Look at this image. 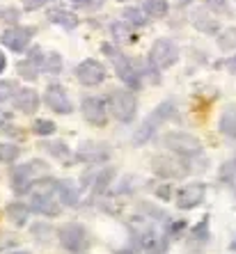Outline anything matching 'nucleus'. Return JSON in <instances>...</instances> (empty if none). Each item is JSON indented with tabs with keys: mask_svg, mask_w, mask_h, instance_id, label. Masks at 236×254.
I'll return each instance as SVG.
<instances>
[{
	"mask_svg": "<svg viewBox=\"0 0 236 254\" xmlns=\"http://www.w3.org/2000/svg\"><path fill=\"white\" fill-rule=\"evenodd\" d=\"M18 156H21V147L14 144V142H0V163L5 165H12L16 163Z\"/></svg>",
	"mask_w": 236,
	"mask_h": 254,
	"instance_id": "nucleus-30",
	"label": "nucleus"
},
{
	"mask_svg": "<svg viewBox=\"0 0 236 254\" xmlns=\"http://www.w3.org/2000/svg\"><path fill=\"white\" fill-rule=\"evenodd\" d=\"M28 58L35 62L37 66H39V71L42 73H62V69H65V64H62V55L55 53V51H42V48H30L28 51Z\"/></svg>",
	"mask_w": 236,
	"mask_h": 254,
	"instance_id": "nucleus-16",
	"label": "nucleus"
},
{
	"mask_svg": "<svg viewBox=\"0 0 236 254\" xmlns=\"http://www.w3.org/2000/svg\"><path fill=\"white\" fill-rule=\"evenodd\" d=\"M46 16L51 23L60 25V28H65V30H76L78 23H80L78 14H74L71 9H65V7H53V9H48Z\"/></svg>",
	"mask_w": 236,
	"mask_h": 254,
	"instance_id": "nucleus-22",
	"label": "nucleus"
},
{
	"mask_svg": "<svg viewBox=\"0 0 236 254\" xmlns=\"http://www.w3.org/2000/svg\"><path fill=\"white\" fill-rule=\"evenodd\" d=\"M48 2H55V0H21L23 9H28V12H35L39 7H46Z\"/></svg>",
	"mask_w": 236,
	"mask_h": 254,
	"instance_id": "nucleus-41",
	"label": "nucleus"
},
{
	"mask_svg": "<svg viewBox=\"0 0 236 254\" xmlns=\"http://www.w3.org/2000/svg\"><path fill=\"white\" fill-rule=\"evenodd\" d=\"M204 197H207V186L202 181H193L177 190V206L181 211H193L204 201Z\"/></svg>",
	"mask_w": 236,
	"mask_h": 254,
	"instance_id": "nucleus-15",
	"label": "nucleus"
},
{
	"mask_svg": "<svg viewBox=\"0 0 236 254\" xmlns=\"http://www.w3.org/2000/svg\"><path fill=\"white\" fill-rule=\"evenodd\" d=\"M32 130H35L39 137H51L55 130H58V126H55V122H51V119H35Z\"/></svg>",
	"mask_w": 236,
	"mask_h": 254,
	"instance_id": "nucleus-33",
	"label": "nucleus"
},
{
	"mask_svg": "<svg viewBox=\"0 0 236 254\" xmlns=\"http://www.w3.org/2000/svg\"><path fill=\"white\" fill-rule=\"evenodd\" d=\"M190 158H183V156H156L152 160V170L163 179H181L190 172Z\"/></svg>",
	"mask_w": 236,
	"mask_h": 254,
	"instance_id": "nucleus-9",
	"label": "nucleus"
},
{
	"mask_svg": "<svg viewBox=\"0 0 236 254\" xmlns=\"http://www.w3.org/2000/svg\"><path fill=\"white\" fill-rule=\"evenodd\" d=\"M108 101V110L117 122L122 124H131L138 115V99L131 89H112L106 96Z\"/></svg>",
	"mask_w": 236,
	"mask_h": 254,
	"instance_id": "nucleus-5",
	"label": "nucleus"
},
{
	"mask_svg": "<svg viewBox=\"0 0 236 254\" xmlns=\"http://www.w3.org/2000/svg\"><path fill=\"white\" fill-rule=\"evenodd\" d=\"M190 23H193V28L200 30L202 35H218L220 30H223L218 23V18L211 16L209 9H193L190 12Z\"/></svg>",
	"mask_w": 236,
	"mask_h": 254,
	"instance_id": "nucleus-19",
	"label": "nucleus"
},
{
	"mask_svg": "<svg viewBox=\"0 0 236 254\" xmlns=\"http://www.w3.org/2000/svg\"><path fill=\"white\" fill-rule=\"evenodd\" d=\"M44 103L58 115H71L74 113V101H71L67 87L65 85H60V83H51L46 89H44Z\"/></svg>",
	"mask_w": 236,
	"mask_h": 254,
	"instance_id": "nucleus-14",
	"label": "nucleus"
},
{
	"mask_svg": "<svg viewBox=\"0 0 236 254\" xmlns=\"http://www.w3.org/2000/svg\"><path fill=\"white\" fill-rule=\"evenodd\" d=\"M230 250H232V252H234V254H236V238H234V241H232V243H230Z\"/></svg>",
	"mask_w": 236,
	"mask_h": 254,
	"instance_id": "nucleus-46",
	"label": "nucleus"
},
{
	"mask_svg": "<svg viewBox=\"0 0 236 254\" xmlns=\"http://www.w3.org/2000/svg\"><path fill=\"white\" fill-rule=\"evenodd\" d=\"M5 69H7V55L0 51V73H2Z\"/></svg>",
	"mask_w": 236,
	"mask_h": 254,
	"instance_id": "nucleus-45",
	"label": "nucleus"
},
{
	"mask_svg": "<svg viewBox=\"0 0 236 254\" xmlns=\"http://www.w3.org/2000/svg\"><path fill=\"white\" fill-rule=\"evenodd\" d=\"M39 103H42V99H39V94L32 87H18L12 99L14 110H18L23 115H35L39 110Z\"/></svg>",
	"mask_w": 236,
	"mask_h": 254,
	"instance_id": "nucleus-18",
	"label": "nucleus"
},
{
	"mask_svg": "<svg viewBox=\"0 0 236 254\" xmlns=\"http://www.w3.org/2000/svg\"><path fill=\"white\" fill-rule=\"evenodd\" d=\"M16 85L12 80H0V103H5V101H12L14 94H16Z\"/></svg>",
	"mask_w": 236,
	"mask_h": 254,
	"instance_id": "nucleus-36",
	"label": "nucleus"
},
{
	"mask_svg": "<svg viewBox=\"0 0 236 254\" xmlns=\"http://www.w3.org/2000/svg\"><path fill=\"white\" fill-rule=\"evenodd\" d=\"M188 238H190V243H195V245H202V243L209 241V215L202 218L193 229H188Z\"/></svg>",
	"mask_w": 236,
	"mask_h": 254,
	"instance_id": "nucleus-29",
	"label": "nucleus"
},
{
	"mask_svg": "<svg viewBox=\"0 0 236 254\" xmlns=\"http://www.w3.org/2000/svg\"><path fill=\"white\" fill-rule=\"evenodd\" d=\"M16 71H18V76L23 78V80H37V78H39V73H42V71H39V66H37L30 58L21 60V62H18V66H16Z\"/></svg>",
	"mask_w": 236,
	"mask_h": 254,
	"instance_id": "nucleus-31",
	"label": "nucleus"
},
{
	"mask_svg": "<svg viewBox=\"0 0 236 254\" xmlns=\"http://www.w3.org/2000/svg\"><path fill=\"white\" fill-rule=\"evenodd\" d=\"M7 124H12V115H9V113H2V110H0V130L5 128Z\"/></svg>",
	"mask_w": 236,
	"mask_h": 254,
	"instance_id": "nucleus-44",
	"label": "nucleus"
},
{
	"mask_svg": "<svg viewBox=\"0 0 236 254\" xmlns=\"http://www.w3.org/2000/svg\"><path fill=\"white\" fill-rule=\"evenodd\" d=\"M18 16H21V12L18 9H14V7H0V21L2 23H16Z\"/></svg>",
	"mask_w": 236,
	"mask_h": 254,
	"instance_id": "nucleus-38",
	"label": "nucleus"
},
{
	"mask_svg": "<svg viewBox=\"0 0 236 254\" xmlns=\"http://www.w3.org/2000/svg\"><path fill=\"white\" fill-rule=\"evenodd\" d=\"M177 117H179L177 103H174L172 99L160 101L158 106L147 115V119L138 126V130L133 133V137H131V144H133V147H142V144H147V142L156 135V130H158L160 126H165L167 122H172V119H177Z\"/></svg>",
	"mask_w": 236,
	"mask_h": 254,
	"instance_id": "nucleus-2",
	"label": "nucleus"
},
{
	"mask_svg": "<svg viewBox=\"0 0 236 254\" xmlns=\"http://www.w3.org/2000/svg\"><path fill=\"white\" fill-rule=\"evenodd\" d=\"M39 149L46 151L48 156H53V158L60 160V163H65V165H69V163L76 160V154H71L69 144L62 140H42L39 142Z\"/></svg>",
	"mask_w": 236,
	"mask_h": 254,
	"instance_id": "nucleus-20",
	"label": "nucleus"
},
{
	"mask_svg": "<svg viewBox=\"0 0 236 254\" xmlns=\"http://www.w3.org/2000/svg\"><path fill=\"white\" fill-rule=\"evenodd\" d=\"M37 30L32 25H14V28H7L2 30V35H0V44L14 53H25L30 48V42H32V37H35Z\"/></svg>",
	"mask_w": 236,
	"mask_h": 254,
	"instance_id": "nucleus-11",
	"label": "nucleus"
},
{
	"mask_svg": "<svg viewBox=\"0 0 236 254\" xmlns=\"http://www.w3.org/2000/svg\"><path fill=\"white\" fill-rule=\"evenodd\" d=\"M115 167H101V170L96 172H87V177L83 179L85 186H89V192L92 195H103L108 188H110V184L115 181Z\"/></svg>",
	"mask_w": 236,
	"mask_h": 254,
	"instance_id": "nucleus-17",
	"label": "nucleus"
},
{
	"mask_svg": "<svg viewBox=\"0 0 236 254\" xmlns=\"http://www.w3.org/2000/svg\"><path fill=\"white\" fill-rule=\"evenodd\" d=\"M74 76H76V80L80 85H85V87H99V85L106 83L108 71L96 58H85L83 62L76 64Z\"/></svg>",
	"mask_w": 236,
	"mask_h": 254,
	"instance_id": "nucleus-10",
	"label": "nucleus"
},
{
	"mask_svg": "<svg viewBox=\"0 0 236 254\" xmlns=\"http://www.w3.org/2000/svg\"><path fill=\"white\" fill-rule=\"evenodd\" d=\"M186 231H188V225H186L183 220H170L163 236H165L167 241H177V238L181 236V234H186Z\"/></svg>",
	"mask_w": 236,
	"mask_h": 254,
	"instance_id": "nucleus-32",
	"label": "nucleus"
},
{
	"mask_svg": "<svg viewBox=\"0 0 236 254\" xmlns=\"http://www.w3.org/2000/svg\"><path fill=\"white\" fill-rule=\"evenodd\" d=\"M216 42H218L220 51H234L236 48V25H227L216 35Z\"/></svg>",
	"mask_w": 236,
	"mask_h": 254,
	"instance_id": "nucleus-28",
	"label": "nucleus"
},
{
	"mask_svg": "<svg viewBox=\"0 0 236 254\" xmlns=\"http://www.w3.org/2000/svg\"><path fill=\"white\" fill-rule=\"evenodd\" d=\"M58 241L60 245L67 250V252L74 254H83L89 248V234L83 225L78 222H67L58 229Z\"/></svg>",
	"mask_w": 236,
	"mask_h": 254,
	"instance_id": "nucleus-8",
	"label": "nucleus"
},
{
	"mask_svg": "<svg viewBox=\"0 0 236 254\" xmlns=\"http://www.w3.org/2000/svg\"><path fill=\"white\" fill-rule=\"evenodd\" d=\"M160 144L170 151V154L183 156V158H197L202 156V142L186 130H170L160 137Z\"/></svg>",
	"mask_w": 236,
	"mask_h": 254,
	"instance_id": "nucleus-6",
	"label": "nucleus"
},
{
	"mask_svg": "<svg viewBox=\"0 0 236 254\" xmlns=\"http://www.w3.org/2000/svg\"><path fill=\"white\" fill-rule=\"evenodd\" d=\"M55 195H58V199H60L62 206H76L78 201H80V195H83V192H80L78 184L69 181V179H62V181H58Z\"/></svg>",
	"mask_w": 236,
	"mask_h": 254,
	"instance_id": "nucleus-21",
	"label": "nucleus"
},
{
	"mask_svg": "<svg viewBox=\"0 0 236 254\" xmlns=\"http://www.w3.org/2000/svg\"><path fill=\"white\" fill-rule=\"evenodd\" d=\"M101 51H103V55L112 62L115 73H117V78L126 85V89L136 92V89H140L142 85H145V69H147V64H140V60H133V58H129V55H124L117 46H112V44H103Z\"/></svg>",
	"mask_w": 236,
	"mask_h": 254,
	"instance_id": "nucleus-1",
	"label": "nucleus"
},
{
	"mask_svg": "<svg viewBox=\"0 0 236 254\" xmlns=\"http://www.w3.org/2000/svg\"><path fill=\"white\" fill-rule=\"evenodd\" d=\"M218 130L230 142L236 144V103H230V106L223 110V115H220V119H218Z\"/></svg>",
	"mask_w": 236,
	"mask_h": 254,
	"instance_id": "nucleus-23",
	"label": "nucleus"
},
{
	"mask_svg": "<svg viewBox=\"0 0 236 254\" xmlns=\"http://www.w3.org/2000/svg\"><path fill=\"white\" fill-rule=\"evenodd\" d=\"M172 192H174V190H172L170 184H163V186H158V188H156V197H158V199H165V201L172 197Z\"/></svg>",
	"mask_w": 236,
	"mask_h": 254,
	"instance_id": "nucleus-42",
	"label": "nucleus"
},
{
	"mask_svg": "<svg viewBox=\"0 0 236 254\" xmlns=\"http://www.w3.org/2000/svg\"><path fill=\"white\" fill-rule=\"evenodd\" d=\"M140 7L145 9L149 18H163L170 12V2L167 0H140Z\"/></svg>",
	"mask_w": 236,
	"mask_h": 254,
	"instance_id": "nucleus-25",
	"label": "nucleus"
},
{
	"mask_svg": "<svg viewBox=\"0 0 236 254\" xmlns=\"http://www.w3.org/2000/svg\"><path fill=\"white\" fill-rule=\"evenodd\" d=\"M179 58H181V51H179L177 44L172 42V39H167V37H158L147 53V62L158 71H165V69H170V66H174L179 62Z\"/></svg>",
	"mask_w": 236,
	"mask_h": 254,
	"instance_id": "nucleus-7",
	"label": "nucleus"
},
{
	"mask_svg": "<svg viewBox=\"0 0 236 254\" xmlns=\"http://www.w3.org/2000/svg\"><path fill=\"white\" fill-rule=\"evenodd\" d=\"M71 5L78 7V9H87V12H94V9H101L106 5V0H71Z\"/></svg>",
	"mask_w": 236,
	"mask_h": 254,
	"instance_id": "nucleus-37",
	"label": "nucleus"
},
{
	"mask_svg": "<svg viewBox=\"0 0 236 254\" xmlns=\"http://www.w3.org/2000/svg\"><path fill=\"white\" fill-rule=\"evenodd\" d=\"M9 254H30V252H25V250H16V252H9Z\"/></svg>",
	"mask_w": 236,
	"mask_h": 254,
	"instance_id": "nucleus-47",
	"label": "nucleus"
},
{
	"mask_svg": "<svg viewBox=\"0 0 236 254\" xmlns=\"http://www.w3.org/2000/svg\"><path fill=\"white\" fill-rule=\"evenodd\" d=\"M80 113H83L85 122L94 128H103L108 124V101L101 96H85L80 101Z\"/></svg>",
	"mask_w": 236,
	"mask_h": 254,
	"instance_id": "nucleus-13",
	"label": "nucleus"
},
{
	"mask_svg": "<svg viewBox=\"0 0 236 254\" xmlns=\"http://www.w3.org/2000/svg\"><path fill=\"white\" fill-rule=\"evenodd\" d=\"M220 64H225V69L230 71V73H236V55H232L230 60H225V62H220Z\"/></svg>",
	"mask_w": 236,
	"mask_h": 254,
	"instance_id": "nucleus-43",
	"label": "nucleus"
},
{
	"mask_svg": "<svg viewBox=\"0 0 236 254\" xmlns=\"http://www.w3.org/2000/svg\"><path fill=\"white\" fill-rule=\"evenodd\" d=\"M112 37H115L117 42H126V39L133 37V28H131L126 21H122V23H112Z\"/></svg>",
	"mask_w": 236,
	"mask_h": 254,
	"instance_id": "nucleus-34",
	"label": "nucleus"
},
{
	"mask_svg": "<svg viewBox=\"0 0 236 254\" xmlns=\"http://www.w3.org/2000/svg\"><path fill=\"white\" fill-rule=\"evenodd\" d=\"M112 156L110 144L106 142H96V140H85L78 144L76 149V160L80 163H87V165H101V163H108Z\"/></svg>",
	"mask_w": 236,
	"mask_h": 254,
	"instance_id": "nucleus-12",
	"label": "nucleus"
},
{
	"mask_svg": "<svg viewBox=\"0 0 236 254\" xmlns=\"http://www.w3.org/2000/svg\"><path fill=\"white\" fill-rule=\"evenodd\" d=\"M2 133H5L7 137H14V140H25V128L16 126L14 122H12V124H7L5 128H2Z\"/></svg>",
	"mask_w": 236,
	"mask_h": 254,
	"instance_id": "nucleus-40",
	"label": "nucleus"
},
{
	"mask_svg": "<svg viewBox=\"0 0 236 254\" xmlns=\"http://www.w3.org/2000/svg\"><path fill=\"white\" fill-rule=\"evenodd\" d=\"M48 174H51V165L46 160L32 158L28 163H23V165L14 167L12 174H9V186H12V190L16 195H23V192H30L32 186L37 181H42L44 177H48Z\"/></svg>",
	"mask_w": 236,
	"mask_h": 254,
	"instance_id": "nucleus-4",
	"label": "nucleus"
},
{
	"mask_svg": "<svg viewBox=\"0 0 236 254\" xmlns=\"http://www.w3.org/2000/svg\"><path fill=\"white\" fill-rule=\"evenodd\" d=\"M117 2H129V0H117Z\"/></svg>",
	"mask_w": 236,
	"mask_h": 254,
	"instance_id": "nucleus-48",
	"label": "nucleus"
},
{
	"mask_svg": "<svg viewBox=\"0 0 236 254\" xmlns=\"http://www.w3.org/2000/svg\"><path fill=\"white\" fill-rule=\"evenodd\" d=\"M55 190H58L55 179L44 177L42 181H37L32 186V190H30V201H28L30 211L37 213V215H46V218H58L62 213V204H60Z\"/></svg>",
	"mask_w": 236,
	"mask_h": 254,
	"instance_id": "nucleus-3",
	"label": "nucleus"
},
{
	"mask_svg": "<svg viewBox=\"0 0 236 254\" xmlns=\"http://www.w3.org/2000/svg\"><path fill=\"white\" fill-rule=\"evenodd\" d=\"M218 179L227 186V188L236 190V158L225 160L223 165L218 167Z\"/></svg>",
	"mask_w": 236,
	"mask_h": 254,
	"instance_id": "nucleus-27",
	"label": "nucleus"
},
{
	"mask_svg": "<svg viewBox=\"0 0 236 254\" xmlns=\"http://www.w3.org/2000/svg\"><path fill=\"white\" fill-rule=\"evenodd\" d=\"M179 2H186V0H179Z\"/></svg>",
	"mask_w": 236,
	"mask_h": 254,
	"instance_id": "nucleus-49",
	"label": "nucleus"
},
{
	"mask_svg": "<svg viewBox=\"0 0 236 254\" xmlns=\"http://www.w3.org/2000/svg\"><path fill=\"white\" fill-rule=\"evenodd\" d=\"M30 206L28 204H23V201H9L5 206V215H7V220L12 222V225H16V227H23V225H28V218H30Z\"/></svg>",
	"mask_w": 236,
	"mask_h": 254,
	"instance_id": "nucleus-24",
	"label": "nucleus"
},
{
	"mask_svg": "<svg viewBox=\"0 0 236 254\" xmlns=\"http://www.w3.org/2000/svg\"><path fill=\"white\" fill-rule=\"evenodd\" d=\"M30 231H32V236L37 238V241H48V236L53 234V227L46 225V222H35V225L30 227Z\"/></svg>",
	"mask_w": 236,
	"mask_h": 254,
	"instance_id": "nucleus-35",
	"label": "nucleus"
},
{
	"mask_svg": "<svg viewBox=\"0 0 236 254\" xmlns=\"http://www.w3.org/2000/svg\"><path fill=\"white\" fill-rule=\"evenodd\" d=\"M209 12H216V14H230V5L227 0H204Z\"/></svg>",
	"mask_w": 236,
	"mask_h": 254,
	"instance_id": "nucleus-39",
	"label": "nucleus"
},
{
	"mask_svg": "<svg viewBox=\"0 0 236 254\" xmlns=\"http://www.w3.org/2000/svg\"><path fill=\"white\" fill-rule=\"evenodd\" d=\"M122 21H126L131 28H145L149 23V16L145 14L142 7H126L122 12Z\"/></svg>",
	"mask_w": 236,
	"mask_h": 254,
	"instance_id": "nucleus-26",
	"label": "nucleus"
}]
</instances>
